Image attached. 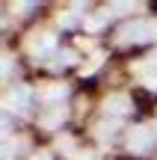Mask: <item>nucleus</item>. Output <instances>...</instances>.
I'll use <instances>...</instances> for the list:
<instances>
[{
  "instance_id": "nucleus-7",
  "label": "nucleus",
  "mask_w": 157,
  "mask_h": 160,
  "mask_svg": "<svg viewBox=\"0 0 157 160\" xmlns=\"http://www.w3.org/2000/svg\"><path fill=\"white\" fill-rule=\"evenodd\" d=\"M71 62H74V51H68V48H62V51H56L51 57V68H65Z\"/></svg>"
},
{
  "instance_id": "nucleus-3",
  "label": "nucleus",
  "mask_w": 157,
  "mask_h": 160,
  "mask_svg": "<svg viewBox=\"0 0 157 160\" xmlns=\"http://www.w3.org/2000/svg\"><path fill=\"white\" fill-rule=\"evenodd\" d=\"M130 110H134V104H130L128 95H110L104 101V113L107 119H122V116H128Z\"/></svg>"
},
{
  "instance_id": "nucleus-8",
  "label": "nucleus",
  "mask_w": 157,
  "mask_h": 160,
  "mask_svg": "<svg viewBox=\"0 0 157 160\" xmlns=\"http://www.w3.org/2000/svg\"><path fill=\"white\" fill-rule=\"evenodd\" d=\"M65 95H68V89H65V86H59V83L45 86V92H42V98H45V101H65Z\"/></svg>"
},
{
  "instance_id": "nucleus-1",
  "label": "nucleus",
  "mask_w": 157,
  "mask_h": 160,
  "mask_svg": "<svg viewBox=\"0 0 157 160\" xmlns=\"http://www.w3.org/2000/svg\"><path fill=\"white\" fill-rule=\"evenodd\" d=\"M157 36V24L151 21H142V18H136V21L125 24L122 30H119V45H140V42H151Z\"/></svg>"
},
{
  "instance_id": "nucleus-5",
  "label": "nucleus",
  "mask_w": 157,
  "mask_h": 160,
  "mask_svg": "<svg viewBox=\"0 0 157 160\" xmlns=\"http://www.w3.org/2000/svg\"><path fill=\"white\" fill-rule=\"evenodd\" d=\"M136 77H140V83H142V86H148V89H157V57L142 59V62L136 65Z\"/></svg>"
},
{
  "instance_id": "nucleus-6",
  "label": "nucleus",
  "mask_w": 157,
  "mask_h": 160,
  "mask_svg": "<svg viewBox=\"0 0 157 160\" xmlns=\"http://www.w3.org/2000/svg\"><path fill=\"white\" fill-rule=\"evenodd\" d=\"M30 101H33V95H30V89H27V86H18V89L9 95V107H15L18 113H24V110L30 107Z\"/></svg>"
},
{
  "instance_id": "nucleus-12",
  "label": "nucleus",
  "mask_w": 157,
  "mask_h": 160,
  "mask_svg": "<svg viewBox=\"0 0 157 160\" xmlns=\"http://www.w3.org/2000/svg\"><path fill=\"white\" fill-rule=\"evenodd\" d=\"M33 160H51V157H47V154H39V157H33Z\"/></svg>"
},
{
  "instance_id": "nucleus-4",
  "label": "nucleus",
  "mask_w": 157,
  "mask_h": 160,
  "mask_svg": "<svg viewBox=\"0 0 157 160\" xmlns=\"http://www.w3.org/2000/svg\"><path fill=\"white\" fill-rule=\"evenodd\" d=\"M59 48H56V42H53V36L51 33H42V36H33V42H30V53L33 57H42V59H51L53 53H56Z\"/></svg>"
},
{
  "instance_id": "nucleus-10",
  "label": "nucleus",
  "mask_w": 157,
  "mask_h": 160,
  "mask_svg": "<svg viewBox=\"0 0 157 160\" xmlns=\"http://www.w3.org/2000/svg\"><path fill=\"white\" fill-rule=\"evenodd\" d=\"M113 131H116V125H107V122H104V125H98V128H95V133H98V139H101V142L113 139Z\"/></svg>"
},
{
  "instance_id": "nucleus-11",
  "label": "nucleus",
  "mask_w": 157,
  "mask_h": 160,
  "mask_svg": "<svg viewBox=\"0 0 157 160\" xmlns=\"http://www.w3.org/2000/svg\"><path fill=\"white\" fill-rule=\"evenodd\" d=\"M59 21H62L65 27H77V15H74V12H65V15L59 18Z\"/></svg>"
},
{
  "instance_id": "nucleus-9",
  "label": "nucleus",
  "mask_w": 157,
  "mask_h": 160,
  "mask_svg": "<svg viewBox=\"0 0 157 160\" xmlns=\"http://www.w3.org/2000/svg\"><path fill=\"white\" fill-rule=\"evenodd\" d=\"M42 128H56L59 122H65V110H51V116H42Z\"/></svg>"
},
{
  "instance_id": "nucleus-2",
  "label": "nucleus",
  "mask_w": 157,
  "mask_h": 160,
  "mask_svg": "<svg viewBox=\"0 0 157 160\" xmlns=\"http://www.w3.org/2000/svg\"><path fill=\"white\" fill-rule=\"evenodd\" d=\"M157 148V125H136L128 137V151L130 154H148Z\"/></svg>"
}]
</instances>
